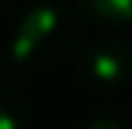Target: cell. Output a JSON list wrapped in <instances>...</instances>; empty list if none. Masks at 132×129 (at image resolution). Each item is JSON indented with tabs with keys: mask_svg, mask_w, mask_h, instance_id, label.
Returning <instances> with one entry per match:
<instances>
[{
	"mask_svg": "<svg viewBox=\"0 0 132 129\" xmlns=\"http://www.w3.org/2000/svg\"><path fill=\"white\" fill-rule=\"evenodd\" d=\"M80 49V12L40 0L19 19L9 37V59L25 71L65 68Z\"/></svg>",
	"mask_w": 132,
	"mask_h": 129,
	"instance_id": "1",
	"label": "cell"
},
{
	"mask_svg": "<svg viewBox=\"0 0 132 129\" xmlns=\"http://www.w3.org/2000/svg\"><path fill=\"white\" fill-rule=\"evenodd\" d=\"M80 80L92 92H120L132 83V40L123 34L101 37L80 59Z\"/></svg>",
	"mask_w": 132,
	"mask_h": 129,
	"instance_id": "2",
	"label": "cell"
},
{
	"mask_svg": "<svg viewBox=\"0 0 132 129\" xmlns=\"http://www.w3.org/2000/svg\"><path fill=\"white\" fill-rule=\"evenodd\" d=\"M74 9L95 28H123L132 22V0H74Z\"/></svg>",
	"mask_w": 132,
	"mask_h": 129,
	"instance_id": "3",
	"label": "cell"
},
{
	"mask_svg": "<svg viewBox=\"0 0 132 129\" xmlns=\"http://www.w3.org/2000/svg\"><path fill=\"white\" fill-rule=\"evenodd\" d=\"M31 101L12 86L0 83V129H31Z\"/></svg>",
	"mask_w": 132,
	"mask_h": 129,
	"instance_id": "4",
	"label": "cell"
},
{
	"mask_svg": "<svg viewBox=\"0 0 132 129\" xmlns=\"http://www.w3.org/2000/svg\"><path fill=\"white\" fill-rule=\"evenodd\" d=\"M83 129H132V126H129V120H123L117 111H101L95 117H89Z\"/></svg>",
	"mask_w": 132,
	"mask_h": 129,
	"instance_id": "5",
	"label": "cell"
},
{
	"mask_svg": "<svg viewBox=\"0 0 132 129\" xmlns=\"http://www.w3.org/2000/svg\"><path fill=\"white\" fill-rule=\"evenodd\" d=\"M31 3H40V0H31Z\"/></svg>",
	"mask_w": 132,
	"mask_h": 129,
	"instance_id": "6",
	"label": "cell"
}]
</instances>
